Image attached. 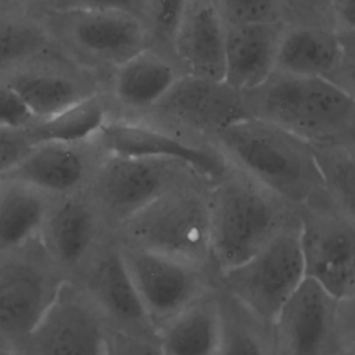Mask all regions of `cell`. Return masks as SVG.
Instances as JSON below:
<instances>
[{
    "instance_id": "obj_15",
    "label": "cell",
    "mask_w": 355,
    "mask_h": 355,
    "mask_svg": "<svg viewBox=\"0 0 355 355\" xmlns=\"http://www.w3.org/2000/svg\"><path fill=\"white\" fill-rule=\"evenodd\" d=\"M341 304L305 277L273 323L283 354L334 355L338 348Z\"/></svg>"
},
{
    "instance_id": "obj_16",
    "label": "cell",
    "mask_w": 355,
    "mask_h": 355,
    "mask_svg": "<svg viewBox=\"0 0 355 355\" xmlns=\"http://www.w3.org/2000/svg\"><path fill=\"white\" fill-rule=\"evenodd\" d=\"M183 75L186 72L171 53L155 46L139 51L107 75L114 115H144Z\"/></svg>"
},
{
    "instance_id": "obj_19",
    "label": "cell",
    "mask_w": 355,
    "mask_h": 355,
    "mask_svg": "<svg viewBox=\"0 0 355 355\" xmlns=\"http://www.w3.org/2000/svg\"><path fill=\"white\" fill-rule=\"evenodd\" d=\"M225 32L214 0H186L175 26L172 55L187 75L222 80Z\"/></svg>"
},
{
    "instance_id": "obj_4",
    "label": "cell",
    "mask_w": 355,
    "mask_h": 355,
    "mask_svg": "<svg viewBox=\"0 0 355 355\" xmlns=\"http://www.w3.org/2000/svg\"><path fill=\"white\" fill-rule=\"evenodd\" d=\"M226 176L208 198V254L222 273L250 259L279 229L270 193L252 180Z\"/></svg>"
},
{
    "instance_id": "obj_2",
    "label": "cell",
    "mask_w": 355,
    "mask_h": 355,
    "mask_svg": "<svg viewBox=\"0 0 355 355\" xmlns=\"http://www.w3.org/2000/svg\"><path fill=\"white\" fill-rule=\"evenodd\" d=\"M243 98L248 115L312 144L352 143L355 94L329 80L275 71Z\"/></svg>"
},
{
    "instance_id": "obj_37",
    "label": "cell",
    "mask_w": 355,
    "mask_h": 355,
    "mask_svg": "<svg viewBox=\"0 0 355 355\" xmlns=\"http://www.w3.org/2000/svg\"><path fill=\"white\" fill-rule=\"evenodd\" d=\"M0 355H17V354H14L12 351H8V349L0 347Z\"/></svg>"
},
{
    "instance_id": "obj_20",
    "label": "cell",
    "mask_w": 355,
    "mask_h": 355,
    "mask_svg": "<svg viewBox=\"0 0 355 355\" xmlns=\"http://www.w3.org/2000/svg\"><path fill=\"white\" fill-rule=\"evenodd\" d=\"M284 21L226 26L222 82L244 93L262 85L276 67Z\"/></svg>"
},
{
    "instance_id": "obj_6",
    "label": "cell",
    "mask_w": 355,
    "mask_h": 355,
    "mask_svg": "<svg viewBox=\"0 0 355 355\" xmlns=\"http://www.w3.org/2000/svg\"><path fill=\"white\" fill-rule=\"evenodd\" d=\"M129 245L194 263L208 255V198L179 184L122 220Z\"/></svg>"
},
{
    "instance_id": "obj_31",
    "label": "cell",
    "mask_w": 355,
    "mask_h": 355,
    "mask_svg": "<svg viewBox=\"0 0 355 355\" xmlns=\"http://www.w3.org/2000/svg\"><path fill=\"white\" fill-rule=\"evenodd\" d=\"M216 355H266V352L255 333L225 319L223 336Z\"/></svg>"
},
{
    "instance_id": "obj_1",
    "label": "cell",
    "mask_w": 355,
    "mask_h": 355,
    "mask_svg": "<svg viewBox=\"0 0 355 355\" xmlns=\"http://www.w3.org/2000/svg\"><path fill=\"white\" fill-rule=\"evenodd\" d=\"M211 143L229 165L287 201L302 202L324 186L313 144L269 121L251 115L234 119Z\"/></svg>"
},
{
    "instance_id": "obj_26",
    "label": "cell",
    "mask_w": 355,
    "mask_h": 355,
    "mask_svg": "<svg viewBox=\"0 0 355 355\" xmlns=\"http://www.w3.org/2000/svg\"><path fill=\"white\" fill-rule=\"evenodd\" d=\"M54 46L39 15L0 6V72Z\"/></svg>"
},
{
    "instance_id": "obj_10",
    "label": "cell",
    "mask_w": 355,
    "mask_h": 355,
    "mask_svg": "<svg viewBox=\"0 0 355 355\" xmlns=\"http://www.w3.org/2000/svg\"><path fill=\"white\" fill-rule=\"evenodd\" d=\"M243 93L222 80L183 75L141 118L191 136H212L226 123L247 116ZM132 118V116H130Z\"/></svg>"
},
{
    "instance_id": "obj_27",
    "label": "cell",
    "mask_w": 355,
    "mask_h": 355,
    "mask_svg": "<svg viewBox=\"0 0 355 355\" xmlns=\"http://www.w3.org/2000/svg\"><path fill=\"white\" fill-rule=\"evenodd\" d=\"M226 26L283 21L280 0H214Z\"/></svg>"
},
{
    "instance_id": "obj_33",
    "label": "cell",
    "mask_w": 355,
    "mask_h": 355,
    "mask_svg": "<svg viewBox=\"0 0 355 355\" xmlns=\"http://www.w3.org/2000/svg\"><path fill=\"white\" fill-rule=\"evenodd\" d=\"M110 355H164V349L158 338L119 331L110 337Z\"/></svg>"
},
{
    "instance_id": "obj_8",
    "label": "cell",
    "mask_w": 355,
    "mask_h": 355,
    "mask_svg": "<svg viewBox=\"0 0 355 355\" xmlns=\"http://www.w3.org/2000/svg\"><path fill=\"white\" fill-rule=\"evenodd\" d=\"M36 121L50 118L107 89V76L75 61L57 46L0 72Z\"/></svg>"
},
{
    "instance_id": "obj_35",
    "label": "cell",
    "mask_w": 355,
    "mask_h": 355,
    "mask_svg": "<svg viewBox=\"0 0 355 355\" xmlns=\"http://www.w3.org/2000/svg\"><path fill=\"white\" fill-rule=\"evenodd\" d=\"M330 25L341 39H355V0H330Z\"/></svg>"
},
{
    "instance_id": "obj_11",
    "label": "cell",
    "mask_w": 355,
    "mask_h": 355,
    "mask_svg": "<svg viewBox=\"0 0 355 355\" xmlns=\"http://www.w3.org/2000/svg\"><path fill=\"white\" fill-rule=\"evenodd\" d=\"M186 175L197 173L173 159L103 155L94 171V194L101 205L125 220L162 193L179 186Z\"/></svg>"
},
{
    "instance_id": "obj_18",
    "label": "cell",
    "mask_w": 355,
    "mask_h": 355,
    "mask_svg": "<svg viewBox=\"0 0 355 355\" xmlns=\"http://www.w3.org/2000/svg\"><path fill=\"white\" fill-rule=\"evenodd\" d=\"M61 283L29 261H8L0 265V336L24 343Z\"/></svg>"
},
{
    "instance_id": "obj_28",
    "label": "cell",
    "mask_w": 355,
    "mask_h": 355,
    "mask_svg": "<svg viewBox=\"0 0 355 355\" xmlns=\"http://www.w3.org/2000/svg\"><path fill=\"white\" fill-rule=\"evenodd\" d=\"M186 0H144L146 19L150 25L154 46L171 53L178 18Z\"/></svg>"
},
{
    "instance_id": "obj_5",
    "label": "cell",
    "mask_w": 355,
    "mask_h": 355,
    "mask_svg": "<svg viewBox=\"0 0 355 355\" xmlns=\"http://www.w3.org/2000/svg\"><path fill=\"white\" fill-rule=\"evenodd\" d=\"M230 294L263 324L273 326L305 279L300 226L279 227L250 259L222 273Z\"/></svg>"
},
{
    "instance_id": "obj_34",
    "label": "cell",
    "mask_w": 355,
    "mask_h": 355,
    "mask_svg": "<svg viewBox=\"0 0 355 355\" xmlns=\"http://www.w3.org/2000/svg\"><path fill=\"white\" fill-rule=\"evenodd\" d=\"M32 143L24 130L0 129V176L15 165Z\"/></svg>"
},
{
    "instance_id": "obj_25",
    "label": "cell",
    "mask_w": 355,
    "mask_h": 355,
    "mask_svg": "<svg viewBox=\"0 0 355 355\" xmlns=\"http://www.w3.org/2000/svg\"><path fill=\"white\" fill-rule=\"evenodd\" d=\"M112 115L114 107L105 89L50 118L33 122L25 132L32 144L42 141L82 143L92 140Z\"/></svg>"
},
{
    "instance_id": "obj_30",
    "label": "cell",
    "mask_w": 355,
    "mask_h": 355,
    "mask_svg": "<svg viewBox=\"0 0 355 355\" xmlns=\"http://www.w3.org/2000/svg\"><path fill=\"white\" fill-rule=\"evenodd\" d=\"M329 3L330 0H280L283 21L331 28Z\"/></svg>"
},
{
    "instance_id": "obj_22",
    "label": "cell",
    "mask_w": 355,
    "mask_h": 355,
    "mask_svg": "<svg viewBox=\"0 0 355 355\" xmlns=\"http://www.w3.org/2000/svg\"><path fill=\"white\" fill-rule=\"evenodd\" d=\"M96 229V214L92 205L69 197L50 209L40 236L57 262L75 266L92 248Z\"/></svg>"
},
{
    "instance_id": "obj_14",
    "label": "cell",
    "mask_w": 355,
    "mask_h": 355,
    "mask_svg": "<svg viewBox=\"0 0 355 355\" xmlns=\"http://www.w3.org/2000/svg\"><path fill=\"white\" fill-rule=\"evenodd\" d=\"M305 277L338 301H349L355 288V236L352 219L309 215L300 225Z\"/></svg>"
},
{
    "instance_id": "obj_38",
    "label": "cell",
    "mask_w": 355,
    "mask_h": 355,
    "mask_svg": "<svg viewBox=\"0 0 355 355\" xmlns=\"http://www.w3.org/2000/svg\"><path fill=\"white\" fill-rule=\"evenodd\" d=\"M349 355H352V354H349Z\"/></svg>"
},
{
    "instance_id": "obj_36",
    "label": "cell",
    "mask_w": 355,
    "mask_h": 355,
    "mask_svg": "<svg viewBox=\"0 0 355 355\" xmlns=\"http://www.w3.org/2000/svg\"><path fill=\"white\" fill-rule=\"evenodd\" d=\"M54 0H0V6L39 15L47 10Z\"/></svg>"
},
{
    "instance_id": "obj_23",
    "label": "cell",
    "mask_w": 355,
    "mask_h": 355,
    "mask_svg": "<svg viewBox=\"0 0 355 355\" xmlns=\"http://www.w3.org/2000/svg\"><path fill=\"white\" fill-rule=\"evenodd\" d=\"M50 209L47 194L0 178V254L18 250L40 236Z\"/></svg>"
},
{
    "instance_id": "obj_3",
    "label": "cell",
    "mask_w": 355,
    "mask_h": 355,
    "mask_svg": "<svg viewBox=\"0 0 355 355\" xmlns=\"http://www.w3.org/2000/svg\"><path fill=\"white\" fill-rule=\"evenodd\" d=\"M53 43L103 75L154 46L148 22L137 15L97 10H44L39 14Z\"/></svg>"
},
{
    "instance_id": "obj_24",
    "label": "cell",
    "mask_w": 355,
    "mask_h": 355,
    "mask_svg": "<svg viewBox=\"0 0 355 355\" xmlns=\"http://www.w3.org/2000/svg\"><path fill=\"white\" fill-rule=\"evenodd\" d=\"M92 297L100 309L128 326L153 324L147 316L121 250L108 252L93 273Z\"/></svg>"
},
{
    "instance_id": "obj_32",
    "label": "cell",
    "mask_w": 355,
    "mask_h": 355,
    "mask_svg": "<svg viewBox=\"0 0 355 355\" xmlns=\"http://www.w3.org/2000/svg\"><path fill=\"white\" fill-rule=\"evenodd\" d=\"M97 10L128 12L146 19L144 0H54L47 10ZM147 21V19H146Z\"/></svg>"
},
{
    "instance_id": "obj_9",
    "label": "cell",
    "mask_w": 355,
    "mask_h": 355,
    "mask_svg": "<svg viewBox=\"0 0 355 355\" xmlns=\"http://www.w3.org/2000/svg\"><path fill=\"white\" fill-rule=\"evenodd\" d=\"M103 313L92 295L62 282L25 338V355H110Z\"/></svg>"
},
{
    "instance_id": "obj_21",
    "label": "cell",
    "mask_w": 355,
    "mask_h": 355,
    "mask_svg": "<svg viewBox=\"0 0 355 355\" xmlns=\"http://www.w3.org/2000/svg\"><path fill=\"white\" fill-rule=\"evenodd\" d=\"M223 327L218 301L201 295L162 323L158 340L164 355H216Z\"/></svg>"
},
{
    "instance_id": "obj_12",
    "label": "cell",
    "mask_w": 355,
    "mask_h": 355,
    "mask_svg": "<svg viewBox=\"0 0 355 355\" xmlns=\"http://www.w3.org/2000/svg\"><path fill=\"white\" fill-rule=\"evenodd\" d=\"M121 252L151 323H164L202 295L198 263L133 245Z\"/></svg>"
},
{
    "instance_id": "obj_13",
    "label": "cell",
    "mask_w": 355,
    "mask_h": 355,
    "mask_svg": "<svg viewBox=\"0 0 355 355\" xmlns=\"http://www.w3.org/2000/svg\"><path fill=\"white\" fill-rule=\"evenodd\" d=\"M275 71L320 78L355 94V39L323 25L284 22Z\"/></svg>"
},
{
    "instance_id": "obj_29",
    "label": "cell",
    "mask_w": 355,
    "mask_h": 355,
    "mask_svg": "<svg viewBox=\"0 0 355 355\" xmlns=\"http://www.w3.org/2000/svg\"><path fill=\"white\" fill-rule=\"evenodd\" d=\"M33 122L36 118L17 90L0 79V129L24 130Z\"/></svg>"
},
{
    "instance_id": "obj_17",
    "label": "cell",
    "mask_w": 355,
    "mask_h": 355,
    "mask_svg": "<svg viewBox=\"0 0 355 355\" xmlns=\"http://www.w3.org/2000/svg\"><path fill=\"white\" fill-rule=\"evenodd\" d=\"M98 153L92 140L36 143L0 178L24 183L47 196H67L85 183Z\"/></svg>"
},
{
    "instance_id": "obj_7",
    "label": "cell",
    "mask_w": 355,
    "mask_h": 355,
    "mask_svg": "<svg viewBox=\"0 0 355 355\" xmlns=\"http://www.w3.org/2000/svg\"><path fill=\"white\" fill-rule=\"evenodd\" d=\"M92 141L104 155L173 159L209 180H220L229 172L227 161L212 143L141 118L112 115Z\"/></svg>"
}]
</instances>
